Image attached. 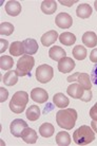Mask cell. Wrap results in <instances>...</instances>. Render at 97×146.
Instances as JSON below:
<instances>
[{"label": "cell", "mask_w": 97, "mask_h": 146, "mask_svg": "<svg viewBox=\"0 0 97 146\" xmlns=\"http://www.w3.org/2000/svg\"><path fill=\"white\" fill-rule=\"evenodd\" d=\"M77 111L73 108H63L56 113V122L59 127L70 130L75 126Z\"/></svg>", "instance_id": "6da1fadb"}, {"label": "cell", "mask_w": 97, "mask_h": 146, "mask_svg": "<svg viewBox=\"0 0 97 146\" xmlns=\"http://www.w3.org/2000/svg\"><path fill=\"white\" fill-rule=\"evenodd\" d=\"M73 140L77 145H88L95 140V132L92 127L82 125L73 133Z\"/></svg>", "instance_id": "7a4b0ae2"}, {"label": "cell", "mask_w": 97, "mask_h": 146, "mask_svg": "<svg viewBox=\"0 0 97 146\" xmlns=\"http://www.w3.org/2000/svg\"><path fill=\"white\" fill-rule=\"evenodd\" d=\"M34 65H35V59L32 55H23L20 58L18 59L17 62V65H16V73L18 76H25V75H30L31 74V71L34 68Z\"/></svg>", "instance_id": "3957f363"}, {"label": "cell", "mask_w": 97, "mask_h": 146, "mask_svg": "<svg viewBox=\"0 0 97 146\" xmlns=\"http://www.w3.org/2000/svg\"><path fill=\"white\" fill-rule=\"evenodd\" d=\"M36 80L41 84H47L53 78L54 70L50 65H40L36 69Z\"/></svg>", "instance_id": "277c9868"}, {"label": "cell", "mask_w": 97, "mask_h": 146, "mask_svg": "<svg viewBox=\"0 0 97 146\" xmlns=\"http://www.w3.org/2000/svg\"><path fill=\"white\" fill-rule=\"evenodd\" d=\"M68 82H70V83H72V82L78 83L86 90H91V88H92V82H91V78L88 73H74L73 75L68 77Z\"/></svg>", "instance_id": "5b68a950"}, {"label": "cell", "mask_w": 97, "mask_h": 146, "mask_svg": "<svg viewBox=\"0 0 97 146\" xmlns=\"http://www.w3.org/2000/svg\"><path fill=\"white\" fill-rule=\"evenodd\" d=\"M55 23L60 29H69L73 25L72 16L70 14H68V13H65V12L59 13L56 16V18H55Z\"/></svg>", "instance_id": "8992f818"}, {"label": "cell", "mask_w": 97, "mask_h": 146, "mask_svg": "<svg viewBox=\"0 0 97 146\" xmlns=\"http://www.w3.org/2000/svg\"><path fill=\"white\" fill-rule=\"evenodd\" d=\"M26 127H29L26 122H24L21 119H16L11 123L10 125V130H11V133L16 138H20L22 135V132Z\"/></svg>", "instance_id": "52a82bcc"}, {"label": "cell", "mask_w": 97, "mask_h": 146, "mask_svg": "<svg viewBox=\"0 0 97 146\" xmlns=\"http://www.w3.org/2000/svg\"><path fill=\"white\" fill-rule=\"evenodd\" d=\"M67 92H68V94L71 98H73V99L81 100L83 94H84V92H86V89L81 85H79L78 83H72L68 87Z\"/></svg>", "instance_id": "ba28073f"}, {"label": "cell", "mask_w": 97, "mask_h": 146, "mask_svg": "<svg viewBox=\"0 0 97 146\" xmlns=\"http://www.w3.org/2000/svg\"><path fill=\"white\" fill-rule=\"evenodd\" d=\"M31 99L38 104H42V103H46L48 101L49 94L42 88H34L31 91Z\"/></svg>", "instance_id": "9c48e42d"}, {"label": "cell", "mask_w": 97, "mask_h": 146, "mask_svg": "<svg viewBox=\"0 0 97 146\" xmlns=\"http://www.w3.org/2000/svg\"><path fill=\"white\" fill-rule=\"evenodd\" d=\"M75 68V62L71 57H63L58 62V70L61 73H70Z\"/></svg>", "instance_id": "30bf717a"}, {"label": "cell", "mask_w": 97, "mask_h": 146, "mask_svg": "<svg viewBox=\"0 0 97 146\" xmlns=\"http://www.w3.org/2000/svg\"><path fill=\"white\" fill-rule=\"evenodd\" d=\"M28 102H29V94L25 91H17L16 93H14L10 103L17 105V106L25 107Z\"/></svg>", "instance_id": "8fae6325"}, {"label": "cell", "mask_w": 97, "mask_h": 146, "mask_svg": "<svg viewBox=\"0 0 97 146\" xmlns=\"http://www.w3.org/2000/svg\"><path fill=\"white\" fill-rule=\"evenodd\" d=\"M5 12H7V14L13 16V17L18 16L21 13V4L19 3L18 1L10 0L5 4Z\"/></svg>", "instance_id": "7c38bea8"}, {"label": "cell", "mask_w": 97, "mask_h": 146, "mask_svg": "<svg viewBox=\"0 0 97 146\" xmlns=\"http://www.w3.org/2000/svg\"><path fill=\"white\" fill-rule=\"evenodd\" d=\"M59 38L58 36V33L54 30H51V31H48L47 33H44L41 36V44L44 46V47H50L54 44L55 41Z\"/></svg>", "instance_id": "4fadbf2b"}, {"label": "cell", "mask_w": 97, "mask_h": 146, "mask_svg": "<svg viewBox=\"0 0 97 146\" xmlns=\"http://www.w3.org/2000/svg\"><path fill=\"white\" fill-rule=\"evenodd\" d=\"M22 140L24 141L25 143H28V144H35L38 139V135H37V132L32 129V128L30 127H26L23 130L22 132V135H21Z\"/></svg>", "instance_id": "5bb4252c"}, {"label": "cell", "mask_w": 97, "mask_h": 146, "mask_svg": "<svg viewBox=\"0 0 97 146\" xmlns=\"http://www.w3.org/2000/svg\"><path fill=\"white\" fill-rule=\"evenodd\" d=\"M24 46V51L26 55H34L38 51V44L35 39L33 38H28L22 41Z\"/></svg>", "instance_id": "9a60e30c"}, {"label": "cell", "mask_w": 97, "mask_h": 146, "mask_svg": "<svg viewBox=\"0 0 97 146\" xmlns=\"http://www.w3.org/2000/svg\"><path fill=\"white\" fill-rule=\"evenodd\" d=\"M49 56L51 57V59H53L55 62H59L60 59H62L63 57L67 56L65 51L59 46H54L50 49L49 51Z\"/></svg>", "instance_id": "2e32d148"}, {"label": "cell", "mask_w": 97, "mask_h": 146, "mask_svg": "<svg viewBox=\"0 0 97 146\" xmlns=\"http://www.w3.org/2000/svg\"><path fill=\"white\" fill-rule=\"evenodd\" d=\"M57 10V2L55 0H44L41 3V11L43 14L52 15Z\"/></svg>", "instance_id": "e0dca14e"}, {"label": "cell", "mask_w": 97, "mask_h": 146, "mask_svg": "<svg viewBox=\"0 0 97 146\" xmlns=\"http://www.w3.org/2000/svg\"><path fill=\"white\" fill-rule=\"evenodd\" d=\"M92 12H93V10H92L91 5H89V4L86 3L80 4L76 9V15L78 16L79 18H82V19L89 18L91 15H92Z\"/></svg>", "instance_id": "ac0fdd59"}, {"label": "cell", "mask_w": 97, "mask_h": 146, "mask_svg": "<svg viewBox=\"0 0 97 146\" xmlns=\"http://www.w3.org/2000/svg\"><path fill=\"white\" fill-rule=\"evenodd\" d=\"M82 42L89 48H95L97 46V35L92 31L86 32L82 35Z\"/></svg>", "instance_id": "d6986e66"}, {"label": "cell", "mask_w": 97, "mask_h": 146, "mask_svg": "<svg viewBox=\"0 0 97 146\" xmlns=\"http://www.w3.org/2000/svg\"><path fill=\"white\" fill-rule=\"evenodd\" d=\"M10 53L13 56H21L25 53L24 46L21 41H14L10 46Z\"/></svg>", "instance_id": "ffe728a7"}, {"label": "cell", "mask_w": 97, "mask_h": 146, "mask_svg": "<svg viewBox=\"0 0 97 146\" xmlns=\"http://www.w3.org/2000/svg\"><path fill=\"white\" fill-rule=\"evenodd\" d=\"M53 103L58 107V108H65V107L69 106L70 104V101L69 99L65 96L63 93H56V94L53 96Z\"/></svg>", "instance_id": "44dd1931"}, {"label": "cell", "mask_w": 97, "mask_h": 146, "mask_svg": "<svg viewBox=\"0 0 97 146\" xmlns=\"http://www.w3.org/2000/svg\"><path fill=\"white\" fill-rule=\"evenodd\" d=\"M59 41H60L61 44H63V46H72V44H75L76 41V36L74 35L73 33H70V32H65V33H62L61 35H59Z\"/></svg>", "instance_id": "7402d4cb"}, {"label": "cell", "mask_w": 97, "mask_h": 146, "mask_svg": "<svg viewBox=\"0 0 97 146\" xmlns=\"http://www.w3.org/2000/svg\"><path fill=\"white\" fill-rule=\"evenodd\" d=\"M55 128L54 126L50 123H43L41 126L39 127V133L41 137L43 138H50L54 135Z\"/></svg>", "instance_id": "603a6c76"}, {"label": "cell", "mask_w": 97, "mask_h": 146, "mask_svg": "<svg viewBox=\"0 0 97 146\" xmlns=\"http://www.w3.org/2000/svg\"><path fill=\"white\" fill-rule=\"evenodd\" d=\"M26 117L29 119L30 121H37L40 117V109L39 107L36 106V105H31V106L28 108L26 110V113H25Z\"/></svg>", "instance_id": "cb8c5ba5"}, {"label": "cell", "mask_w": 97, "mask_h": 146, "mask_svg": "<svg viewBox=\"0 0 97 146\" xmlns=\"http://www.w3.org/2000/svg\"><path fill=\"white\" fill-rule=\"evenodd\" d=\"M18 82V75L16 71H9L4 74L3 76V83L7 86H14Z\"/></svg>", "instance_id": "d4e9b609"}, {"label": "cell", "mask_w": 97, "mask_h": 146, "mask_svg": "<svg viewBox=\"0 0 97 146\" xmlns=\"http://www.w3.org/2000/svg\"><path fill=\"white\" fill-rule=\"evenodd\" d=\"M56 143L59 146H68L71 144V137L65 131L58 132L56 135Z\"/></svg>", "instance_id": "484cf974"}, {"label": "cell", "mask_w": 97, "mask_h": 146, "mask_svg": "<svg viewBox=\"0 0 97 146\" xmlns=\"http://www.w3.org/2000/svg\"><path fill=\"white\" fill-rule=\"evenodd\" d=\"M86 49L83 46H76L74 49H73L72 51V54L74 56V58L77 59V60H83V59L86 57Z\"/></svg>", "instance_id": "4316f807"}, {"label": "cell", "mask_w": 97, "mask_h": 146, "mask_svg": "<svg viewBox=\"0 0 97 146\" xmlns=\"http://www.w3.org/2000/svg\"><path fill=\"white\" fill-rule=\"evenodd\" d=\"M14 65V60L11 56H1L0 57V68L2 70H10Z\"/></svg>", "instance_id": "83f0119b"}, {"label": "cell", "mask_w": 97, "mask_h": 146, "mask_svg": "<svg viewBox=\"0 0 97 146\" xmlns=\"http://www.w3.org/2000/svg\"><path fill=\"white\" fill-rule=\"evenodd\" d=\"M14 26L10 23V22H1L0 25V34L1 35H5V36H10L14 32Z\"/></svg>", "instance_id": "f1b7e54d"}, {"label": "cell", "mask_w": 97, "mask_h": 146, "mask_svg": "<svg viewBox=\"0 0 97 146\" xmlns=\"http://www.w3.org/2000/svg\"><path fill=\"white\" fill-rule=\"evenodd\" d=\"M7 96H9V91L3 87L0 88V102L1 103L5 102L7 99Z\"/></svg>", "instance_id": "f546056e"}, {"label": "cell", "mask_w": 97, "mask_h": 146, "mask_svg": "<svg viewBox=\"0 0 97 146\" xmlns=\"http://www.w3.org/2000/svg\"><path fill=\"white\" fill-rule=\"evenodd\" d=\"M10 109H11L14 113H21V112H23V111H24L25 107L17 106V105H14V104L10 103Z\"/></svg>", "instance_id": "4dcf8cb0"}, {"label": "cell", "mask_w": 97, "mask_h": 146, "mask_svg": "<svg viewBox=\"0 0 97 146\" xmlns=\"http://www.w3.org/2000/svg\"><path fill=\"white\" fill-rule=\"evenodd\" d=\"M7 48H9V42H7V40L1 38V39H0V52H1V53H4Z\"/></svg>", "instance_id": "1f68e13d"}, {"label": "cell", "mask_w": 97, "mask_h": 146, "mask_svg": "<svg viewBox=\"0 0 97 146\" xmlns=\"http://www.w3.org/2000/svg\"><path fill=\"white\" fill-rule=\"evenodd\" d=\"M91 78H92V82L97 86V64L93 67V69H92V72H91Z\"/></svg>", "instance_id": "d6a6232c"}, {"label": "cell", "mask_w": 97, "mask_h": 146, "mask_svg": "<svg viewBox=\"0 0 97 146\" xmlns=\"http://www.w3.org/2000/svg\"><path fill=\"white\" fill-rule=\"evenodd\" d=\"M91 100H92V91L91 90H86L82 99L80 100V101H82V102H90Z\"/></svg>", "instance_id": "836d02e7"}, {"label": "cell", "mask_w": 97, "mask_h": 146, "mask_svg": "<svg viewBox=\"0 0 97 146\" xmlns=\"http://www.w3.org/2000/svg\"><path fill=\"white\" fill-rule=\"evenodd\" d=\"M90 117H92V120H95L97 121V102L95 103V105H94L90 110Z\"/></svg>", "instance_id": "e575fe53"}, {"label": "cell", "mask_w": 97, "mask_h": 146, "mask_svg": "<svg viewBox=\"0 0 97 146\" xmlns=\"http://www.w3.org/2000/svg\"><path fill=\"white\" fill-rule=\"evenodd\" d=\"M90 60L94 64H97V48L93 49L90 53Z\"/></svg>", "instance_id": "d590c367"}, {"label": "cell", "mask_w": 97, "mask_h": 146, "mask_svg": "<svg viewBox=\"0 0 97 146\" xmlns=\"http://www.w3.org/2000/svg\"><path fill=\"white\" fill-rule=\"evenodd\" d=\"M62 5H65V7H72L73 4H75L77 2V0H72V1H65V0H60L59 1Z\"/></svg>", "instance_id": "8d00e7d4"}, {"label": "cell", "mask_w": 97, "mask_h": 146, "mask_svg": "<svg viewBox=\"0 0 97 146\" xmlns=\"http://www.w3.org/2000/svg\"><path fill=\"white\" fill-rule=\"evenodd\" d=\"M91 127H92V129L94 130V132L97 133V121L92 120V122H91Z\"/></svg>", "instance_id": "74e56055"}, {"label": "cell", "mask_w": 97, "mask_h": 146, "mask_svg": "<svg viewBox=\"0 0 97 146\" xmlns=\"http://www.w3.org/2000/svg\"><path fill=\"white\" fill-rule=\"evenodd\" d=\"M94 7H95V10H96V12H97V0L94 2Z\"/></svg>", "instance_id": "f35d334b"}]
</instances>
